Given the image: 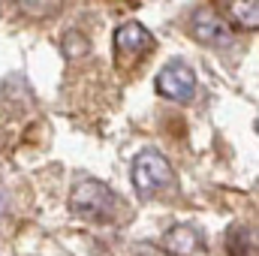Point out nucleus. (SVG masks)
Wrapping results in <instances>:
<instances>
[{"label": "nucleus", "mask_w": 259, "mask_h": 256, "mask_svg": "<svg viewBox=\"0 0 259 256\" xmlns=\"http://www.w3.org/2000/svg\"><path fill=\"white\" fill-rule=\"evenodd\" d=\"M69 211L81 220H112L118 214V193L97 178H78L69 190Z\"/></svg>", "instance_id": "obj_1"}, {"label": "nucleus", "mask_w": 259, "mask_h": 256, "mask_svg": "<svg viewBox=\"0 0 259 256\" xmlns=\"http://www.w3.org/2000/svg\"><path fill=\"white\" fill-rule=\"evenodd\" d=\"M130 181H133V190L139 193V199H151V196H157V193L175 187V169H172V163H169L160 151L145 148V151L136 154V160H133Z\"/></svg>", "instance_id": "obj_2"}, {"label": "nucleus", "mask_w": 259, "mask_h": 256, "mask_svg": "<svg viewBox=\"0 0 259 256\" xmlns=\"http://www.w3.org/2000/svg\"><path fill=\"white\" fill-rule=\"evenodd\" d=\"M154 88H157L160 97H166L172 103H193L199 81H196V72L184 61H172V64H166L157 72Z\"/></svg>", "instance_id": "obj_3"}, {"label": "nucleus", "mask_w": 259, "mask_h": 256, "mask_svg": "<svg viewBox=\"0 0 259 256\" xmlns=\"http://www.w3.org/2000/svg\"><path fill=\"white\" fill-rule=\"evenodd\" d=\"M148 52H154V33L139 24V21H127L115 30V58L121 66L136 64L139 58H145Z\"/></svg>", "instance_id": "obj_4"}, {"label": "nucleus", "mask_w": 259, "mask_h": 256, "mask_svg": "<svg viewBox=\"0 0 259 256\" xmlns=\"http://www.w3.org/2000/svg\"><path fill=\"white\" fill-rule=\"evenodd\" d=\"M190 30H193L196 42H202V46H229L235 39V33L226 24V18L217 15L211 6H199L190 15Z\"/></svg>", "instance_id": "obj_5"}, {"label": "nucleus", "mask_w": 259, "mask_h": 256, "mask_svg": "<svg viewBox=\"0 0 259 256\" xmlns=\"http://www.w3.org/2000/svg\"><path fill=\"white\" fill-rule=\"evenodd\" d=\"M163 247H166L169 256H196L205 247V235H202V229L181 223V226H172L163 235Z\"/></svg>", "instance_id": "obj_6"}, {"label": "nucleus", "mask_w": 259, "mask_h": 256, "mask_svg": "<svg viewBox=\"0 0 259 256\" xmlns=\"http://www.w3.org/2000/svg\"><path fill=\"white\" fill-rule=\"evenodd\" d=\"M226 9V24L241 27V30H256L259 27V0H223Z\"/></svg>", "instance_id": "obj_7"}, {"label": "nucleus", "mask_w": 259, "mask_h": 256, "mask_svg": "<svg viewBox=\"0 0 259 256\" xmlns=\"http://www.w3.org/2000/svg\"><path fill=\"white\" fill-rule=\"evenodd\" d=\"M226 253L229 256H256V232L247 223H235L226 232Z\"/></svg>", "instance_id": "obj_8"}, {"label": "nucleus", "mask_w": 259, "mask_h": 256, "mask_svg": "<svg viewBox=\"0 0 259 256\" xmlns=\"http://www.w3.org/2000/svg\"><path fill=\"white\" fill-rule=\"evenodd\" d=\"M61 55H64L66 61H84L91 55V39L81 30L69 27V30H64V36H61Z\"/></svg>", "instance_id": "obj_9"}, {"label": "nucleus", "mask_w": 259, "mask_h": 256, "mask_svg": "<svg viewBox=\"0 0 259 256\" xmlns=\"http://www.w3.org/2000/svg\"><path fill=\"white\" fill-rule=\"evenodd\" d=\"M15 3L21 6V12H27L33 18H49L64 6V0H15Z\"/></svg>", "instance_id": "obj_10"}, {"label": "nucleus", "mask_w": 259, "mask_h": 256, "mask_svg": "<svg viewBox=\"0 0 259 256\" xmlns=\"http://www.w3.org/2000/svg\"><path fill=\"white\" fill-rule=\"evenodd\" d=\"M3 211H6V196H3V190H0V217H3Z\"/></svg>", "instance_id": "obj_11"}]
</instances>
